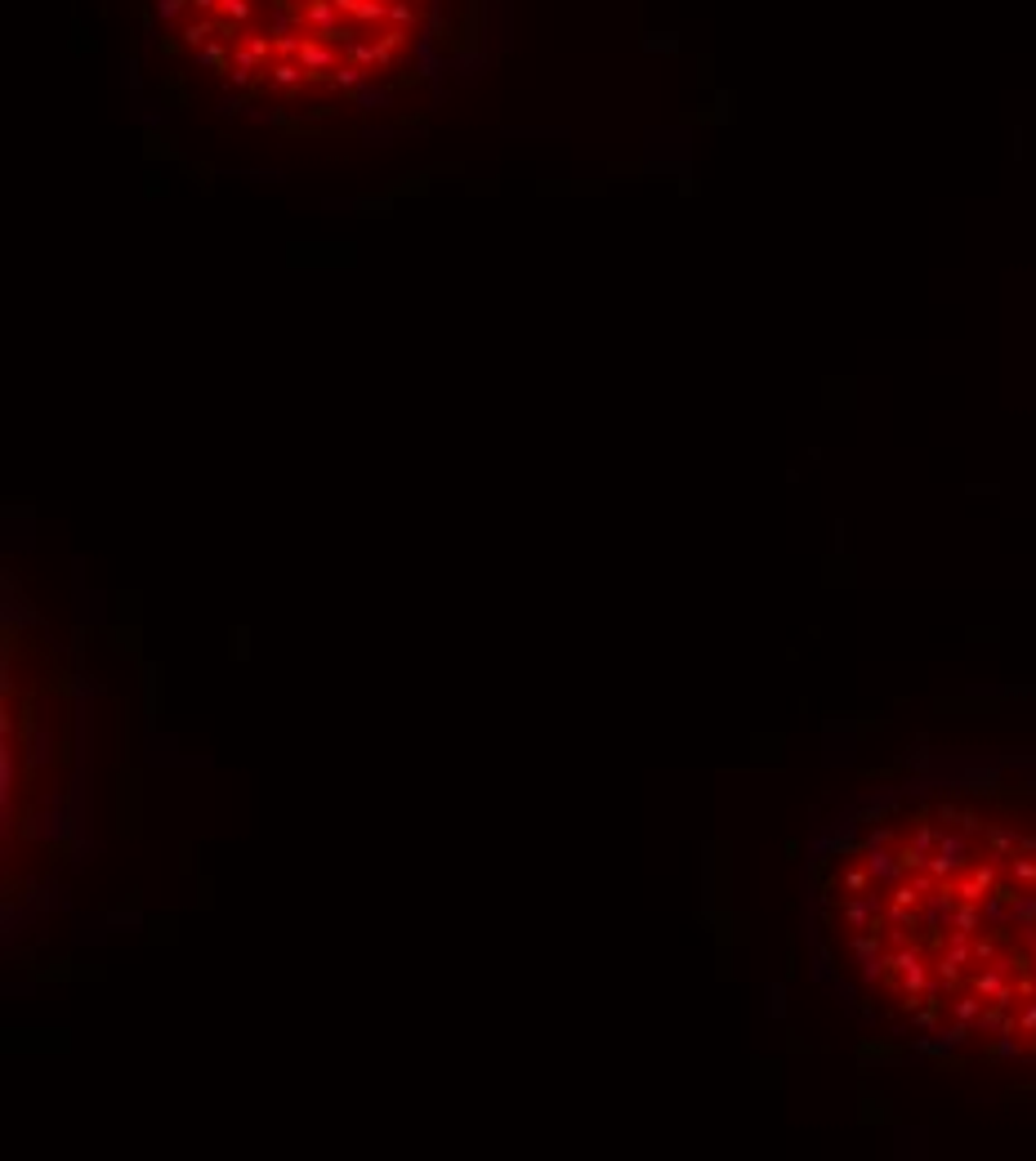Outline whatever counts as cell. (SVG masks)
I'll list each match as a JSON object with an SVG mask.
<instances>
[{"label": "cell", "mask_w": 1036, "mask_h": 1161, "mask_svg": "<svg viewBox=\"0 0 1036 1161\" xmlns=\"http://www.w3.org/2000/svg\"><path fill=\"white\" fill-rule=\"evenodd\" d=\"M814 978L875 1036L1036 1072V755L925 751L822 813Z\"/></svg>", "instance_id": "1"}, {"label": "cell", "mask_w": 1036, "mask_h": 1161, "mask_svg": "<svg viewBox=\"0 0 1036 1161\" xmlns=\"http://www.w3.org/2000/svg\"><path fill=\"white\" fill-rule=\"evenodd\" d=\"M184 9H192V0H156V14H161V18H174V14H184Z\"/></svg>", "instance_id": "13"}, {"label": "cell", "mask_w": 1036, "mask_h": 1161, "mask_svg": "<svg viewBox=\"0 0 1036 1161\" xmlns=\"http://www.w3.org/2000/svg\"><path fill=\"white\" fill-rule=\"evenodd\" d=\"M344 50H349V63H353V67H367V72H371V67H380L375 40H363V36H357L353 45H344Z\"/></svg>", "instance_id": "7"}, {"label": "cell", "mask_w": 1036, "mask_h": 1161, "mask_svg": "<svg viewBox=\"0 0 1036 1161\" xmlns=\"http://www.w3.org/2000/svg\"><path fill=\"white\" fill-rule=\"evenodd\" d=\"M251 81H255L251 72H237V67H229V85H237V89H246V85H251Z\"/></svg>", "instance_id": "15"}, {"label": "cell", "mask_w": 1036, "mask_h": 1161, "mask_svg": "<svg viewBox=\"0 0 1036 1161\" xmlns=\"http://www.w3.org/2000/svg\"><path fill=\"white\" fill-rule=\"evenodd\" d=\"M229 67H237V72H251V76L264 72V63H259L251 50H246V45H237V50H233V63H229Z\"/></svg>", "instance_id": "12"}, {"label": "cell", "mask_w": 1036, "mask_h": 1161, "mask_svg": "<svg viewBox=\"0 0 1036 1161\" xmlns=\"http://www.w3.org/2000/svg\"><path fill=\"white\" fill-rule=\"evenodd\" d=\"M192 9H197L201 18H215V14H219V0H192Z\"/></svg>", "instance_id": "14"}, {"label": "cell", "mask_w": 1036, "mask_h": 1161, "mask_svg": "<svg viewBox=\"0 0 1036 1161\" xmlns=\"http://www.w3.org/2000/svg\"><path fill=\"white\" fill-rule=\"evenodd\" d=\"M389 27H402V32L416 27V5L411 0H389Z\"/></svg>", "instance_id": "10"}, {"label": "cell", "mask_w": 1036, "mask_h": 1161, "mask_svg": "<svg viewBox=\"0 0 1036 1161\" xmlns=\"http://www.w3.org/2000/svg\"><path fill=\"white\" fill-rule=\"evenodd\" d=\"M264 72H268V85H273V89H296V85L308 81V72H304L300 58H273V63L264 67Z\"/></svg>", "instance_id": "4"}, {"label": "cell", "mask_w": 1036, "mask_h": 1161, "mask_svg": "<svg viewBox=\"0 0 1036 1161\" xmlns=\"http://www.w3.org/2000/svg\"><path fill=\"white\" fill-rule=\"evenodd\" d=\"M363 81H367V67H353V63H340V67H335V76H331V85L335 89H349V94H353V89H363Z\"/></svg>", "instance_id": "9"}, {"label": "cell", "mask_w": 1036, "mask_h": 1161, "mask_svg": "<svg viewBox=\"0 0 1036 1161\" xmlns=\"http://www.w3.org/2000/svg\"><path fill=\"white\" fill-rule=\"evenodd\" d=\"M300 63H304L308 81H322V76H335V67H340V54H335V45H331V40H322V36L304 32V45H300Z\"/></svg>", "instance_id": "2"}, {"label": "cell", "mask_w": 1036, "mask_h": 1161, "mask_svg": "<svg viewBox=\"0 0 1036 1161\" xmlns=\"http://www.w3.org/2000/svg\"><path fill=\"white\" fill-rule=\"evenodd\" d=\"M219 27H223V18H197V22H188V27L179 32V36H184V45H188V50H201V45H210V40H215V32H219Z\"/></svg>", "instance_id": "5"}, {"label": "cell", "mask_w": 1036, "mask_h": 1161, "mask_svg": "<svg viewBox=\"0 0 1036 1161\" xmlns=\"http://www.w3.org/2000/svg\"><path fill=\"white\" fill-rule=\"evenodd\" d=\"M340 9H335V0H304L300 5V27L304 32H313V36H322V40H331V32L340 27Z\"/></svg>", "instance_id": "3"}, {"label": "cell", "mask_w": 1036, "mask_h": 1161, "mask_svg": "<svg viewBox=\"0 0 1036 1161\" xmlns=\"http://www.w3.org/2000/svg\"><path fill=\"white\" fill-rule=\"evenodd\" d=\"M251 14H255L251 0H219V18L233 22V27H246V22H251Z\"/></svg>", "instance_id": "8"}, {"label": "cell", "mask_w": 1036, "mask_h": 1161, "mask_svg": "<svg viewBox=\"0 0 1036 1161\" xmlns=\"http://www.w3.org/2000/svg\"><path fill=\"white\" fill-rule=\"evenodd\" d=\"M246 50H251L264 67L277 58V54H273V32H268V36H264V32H251V36H246Z\"/></svg>", "instance_id": "11"}, {"label": "cell", "mask_w": 1036, "mask_h": 1161, "mask_svg": "<svg viewBox=\"0 0 1036 1161\" xmlns=\"http://www.w3.org/2000/svg\"><path fill=\"white\" fill-rule=\"evenodd\" d=\"M357 5H363V0H335V9H340V18H357Z\"/></svg>", "instance_id": "16"}, {"label": "cell", "mask_w": 1036, "mask_h": 1161, "mask_svg": "<svg viewBox=\"0 0 1036 1161\" xmlns=\"http://www.w3.org/2000/svg\"><path fill=\"white\" fill-rule=\"evenodd\" d=\"M411 5H424V0H411Z\"/></svg>", "instance_id": "17"}, {"label": "cell", "mask_w": 1036, "mask_h": 1161, "mask_svg": "<svg viewBox=\"0 0 1036 1161\" xmlns=\"http://www.w3.org/2000/svg\"><path fill=\"white\" fill-rule=\"evenodd\" d=\"M353 22H357V27H385V22H389V0H363Z\"/></svg>", "instance_id": "6"}]
</instances>
